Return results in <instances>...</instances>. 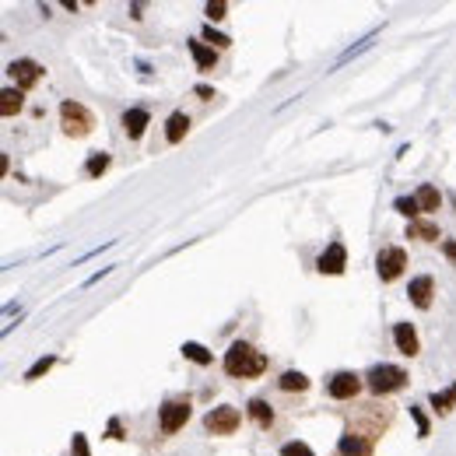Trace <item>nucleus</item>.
<instances>
[{"label":"nucleus","mask_w":456,"mask_h":456,"mask_svg":"<svg viewBox=\"0 0 456 456\" xmlns=\"http://www.w3.org/2000/svg\"><path fill=\"white\" fill-rule=\"evenodd\" d=\"M404 267H407V253L401 249V246H386L379 256H376V274H379V281H396L404 274Z\"/></svg>","instance_id":"nucleus-6"},{"label":"nucleus","mask_w":456,"mask_h":456,"mask_svg":"<svg viewBox=\"0 0 456 456\" xmlns=\"http://www.w3.org/2000/svg\"><path fill=\"white\" fill-rule=\"evenodd\" d=\"M109 439H116V442L123 439V425H120V418H112V421H109Z\"/></svg>","instance_id":"nucleus-33"},{"label":"nucleus","mask_w":456,"mask_h":456,"mask_svg":"<svg viewBox=\"0 0 456 456\" xmlns=\"http://www.w3.org/2000/svg\"><path fill=\"white\" fill-rule=\"evenodd\" d=\"M442 253H446V260L456 267V239H442Z\"/></svg>","instance_id":"nucleus-32"},{"label":"nucleus","mask_w":456,"mask_h":456,"mask_svg":"<svg viewBox=\"0 0 456 456\" xmlns=\"http://www.w3.org/2000/svg\"><path fill=\"white\" fill-rule=\"evenodd\" d=\"M109 151H91L88 155V161H85V176H91V179H98L102 173H105V168H109Z\"/></svg>","instance_id":"nucleus-22"},{"label":"nucleus","mask_w":456,"mask_h":456,"mask_svg":"<svg viewBox=\"0 0 456 456\" xmlns=\"http://www.w3.org/2000/svg\"><path fill=\"white\" fill-rule=\"evenodd\" d=\"M263 369H267V355L256 351L253 344H246V340H236L225 351V372L236 379H256V376H263Z\"/></svg>","instance_id":"nucleus-1"},{"label":"nucleus","mask_w":456,"mask_h":456,"mask_svg":"<svg viewBox=\"0 0 456 456\" xmlns=\"http://www.w3.org/2000/svg\"><path fill=\"white\" fill-rule=\"evenodd\" d=\"M186 421H190V401H168V404L158 411V428H161V435H176Z\"/></svg>","instance_id":"nucleus-5"},{"label":"nucleus","mask_w":456,"mask_h":456,"mask_svg":"<svg viewBox=\"0 0 456 456\" xmlns=\"http://www.w3.org/2000/svg\"><path fill=\"white\" fill-rule=\"evenodd\" d=\"M204 11H207V18H211V21H221V18L228 15V4H221V0H218V4H214V0H211V4H207Z\"/></svg>","instance_id":"nucleus-31"},{"label":"nucleus","mask_w":456,"mask_h":456,"mask_svg":"<svg viewBox=\"0 0 456 456\" xmlns=\"http://www.w3.org/2000/svg\"><path fill=\"white\" fill-rule=\"evenodd\" d=\"M344 267H348V249H344V243H330V246L319 253V260H316V270H319V274H330V277L344 274Z\"/></svg>","instance_id":"nucleus-7"},{"label":"nucleus","mask_w":456,"mask_h":456,"mask_svg":"<svg viewBox=\"0 0 456 456\" xmlns=\"http://www.w3.org/2000/svg\"><path fill=\"white\" fill-rule=\"evenodd\" d=\"M25 98H21V88H4L0 91V116H15V112H21Z\"/></svg>","instance_id":"nucleus-21"},{"label":"nucleus","mask_w":456,"mask_h":456,"mask_svg":"<svg viewBox=\"0 0 456 456\" xmlns=\"http://www.w3.org/2000/svg\"><path fill=\"white\" fill-rule=\"evenodd\" d=\"M249 418H253L260 428H270V425H274V411H270L267 401H260V396H256V401H249Z\"/></svg>","instance_id":"nucleus-23"},{"label":"nucleus","mask_w":456,"mask_h":456,"mask_svg":"<svg viewBox=\"0 0 456 456\" xmlns=\"http://www.w3.org/2000/svg\"><path fill=\"white\" fill-rule=\"evenodd\" d=\"M407 239H421V243H435L439 239V225L435 221H411L407 225Z\"/></svg>","instance_id":"nucleus-19"},{"label":"nucleus","mask_w":456,"mask_h":456,"mask_svg":"<svg viewBox=\"0 0 456 456\" xmlns=\"http://www.w3.org/2000/svg\"><path fill=\"white\" fill-rule=\"evenodd\" d=\"M277 386H281L284 393H302V389H309V376L299 372V369H288V372H281Z\"/></svg>","instance_id":"nucleus-16"},{"label":"nucleus","mask_w":456,"mask_h":456,"mask_svg":"<svg viewBox=\"0 0 456 456\" xmlns=\"http://www.w3.org/2000/svg\"><path fill=\"white\" fill-rule=\"evenodd\" d=\"M393 344H396V351L407 355V358H414V355L421 351V344H418V330H414L411 323H396V326H393Z\"/></svg>","instance_id":"nucleus-10"},{"label":"nucleus","mask_w":456,"mask_h":456,"mask_svg":"<svg viewBox=\"0 0 456 456\" xmlns=\"http://www.w3.org/2000/svg\"><path fill=\"white\" fill-rule=\"evenodd\" d=\"M239 421H243V414L236 407H228V404H221V407H214V411L204 414V428L211 435H236Z\"/></svg>","instance_id":"nucleus-4"},{"label":"nucleus","mask_w":456,"mask_h":456,"mask_svg":"<svg viewBox=\"0 0 456 456\" xmlns=\"http://www.w3.org/2000/svg\"><path fill=\"white\" fill-rule=\"evenodd\" d=\"M358 389H362V376H355V372H337L326 383V393L333 396V401H355Z\"/></svg>","instance_id":"nucleus-8"},{"label":"nucleus","mask_w":456,"mask_h":456,"mask_svg":"<svg viewBox=\"0 0 456 456\" xmlns=\"http://www.w3.org/2000/svg\"><path fill=\"white\" fill-rule=\"evenodd\" d=\"M411 418H414V425H418V439H428V432H432V425H428V414H425L418 404H411Z\"/></svg>","instance_id":"nucleus-28"},{"label":"nucleus","mask_w":456,"mask_h":456,"mask_svg":"<svg viewBox=\"0 0 456 456\" xmlns=\"http://www.w3.org/2000/svg\"><path fill=\"white\" fill-rule=\"evenodd\" d=\"M148 123H151L148 109H127V112H123V134H127L130 141H141Z\"/></svg>","instance_id":"nucleus-13"},{"label":"nucleus","mask_w":456,"mask_h":456,"mask_svg":"<svg viewBox=\"0 0 456 456\" xmlns=\"http://www.w3.org/2000/svg\"><path fill=\"white\" fill-rule=\"evenodd\" d=\"M71 449H74V456H91V453H88V439H85L81 432L71 435Z\"/></svg>","instance_id":"nucleus-30"},{"label":"nucleus","mask_w":456,"mask_h":456,"mask_svg":"<svg viewBox=\"0 0 456 456\" xmlns=\"http://www.w3.org/2000/svg\"><path fill=\"white\" fill-rule=\"evenodd\" d=\"M393 207L401 211L404 218H411V221H418V214H421V207H418V200H414V197H396V200H393Z\"/></svg>","instance_id":"nucleus-26"},{"label":"nucleus","mask_w":456,"mask_h":456,"mask_svg":"<svg viewBox=\"0 0 456 456\" xmlns=\"http://www.w3.org/2000/svg\"><path fill=\"white\" fill-rule=\"evenodd\" d=\"M179 351H183L190 362H197V365H211V362H214V355H211L204 344H197V340H186V344H183Z\"/></svg>","instance_id":"nucleus-24"},{"label":"nucleus","mask_w":456,"mask_h":456,"mask_svg":"<svg viewBox=\"0 0 456 456\" xmlns=\"http://www.w3.org/2000/svg\"><path fill=\"white\" fill-rule=\"evenodd\" d=\"M204 42H211L214 49H225V46H232V39H228V35H221V32H214V25H204Z\"/></svg>","instance_id":"nucleus-27"},{"label":"nucleus","mask_w":456,"mask_h":456,"mask_svg":"<svg viewBox=\"0 0 456 456\" xmlns=\"http://www.w3.org/2000/svg\"><path fill=\"white\" fill-rule=\"evenodd\" d=\"M407 295H411V302H414L418 309H428V306H432V295H435V281H432L428 274L414 277L411 288H407Z\"/></svg>","instance_id":"nucleus-12"},{"label":"nucleus","mask_w":456,"mask_h":456,"mask_svg":"<svg viewBox=\"0 0 456 456\" xmlns=\"http://www.w3.org/2000/svg\"><path fill=\"white\" fill-rule=\"evenodd\" d=\"M60 127H64L67 137H88V134L95 130V116L88 112V105L67 98V102L60 105Z\"/></svg>","instance_id":"nucleus-3"},{"label":"nucleus","mask_w":456,"mask_h":456,"mask_svg":"<svg viewBox=\"0 0 456 456\" xmlns=\"http://www.w3.org/2000/svg\"><path fill=\"white\" fill-rule=\"evenodd\" d=\"M379 32H383V28H372V32H369L365 39H358V42L351 46V49H344V53H340V56H337V64H333V71H340V67H344L348 60H355L358 53H365V49H369V46L376 42V35H379Z\"/></svg>","instance_id":"nucleus-18"},{"label":"nucleus","mask_w":456,"mask_h":456,"mask_svg":"<svg viewBox=\"0 0 456 456\" xmlns=\"http://www.w3.org/2000/svg\"><path fill=\"white\" fill-rule=\"evenodd\" d=\"M365 386L376 393V396H386V393H396L407 386V372L401 365H372L365 372Z\"/></svg>","instance_id":"nucleus-2"},{"label":"nucleus","mask_w":456,"mask_h":456,"mask_svg":"<svg viewBox=\"0 0 456 456\" xmlns=\"http://www.w3.org/2000/svg\"><path fill=\"white\" fill-rule=\"evenodd\" d=\"M193 91H197V95H200V98H204V102H207V98H214V91H211V88H207V85H197V88H193Z\"/></svg>","instance_id":"nucleus-34"},{"label":"nucleus","mask_w":456,"mask_h":456,"mask_svg":"<svg viewBox=\"0 0 456 456\" xmlns=\"http://www.w3.org/2000/svg\"><path fill=\"white\" fill-rule=\"evenodd\" d=\"M428 404H432V411H435V414H449V411L456 407V383H453L449 389H442V393L435 389V393L428 396Z\"/></svg>","instance_id":"nucleus-20"},{"label":"nucleus","mask_w":456,"mask_h":456,"mask_svg":"<svg viewBox=\"0 0 456 456\" xmlns=\"http://www.w3.org/2000/svg\"><path fill=\"white\" fill-rule=\"evenodd\" d=\"M190 53H193V60H197V71H214V64H218V49L214 46H204L200 39H193Z\"/></svg>","instance_id":"nucleus-15"},{"label":"nucleus","mask_w":456,"mask_h":456,"mask_svg":"<svg viewBox=\"0 0 456 456\" xmlns=\"http://www.w3.org/2000/svg\"><path fill=\"white\" fill-rule=\"evenodd\" d=\"M340 453L344 456H369L372 453V439L355 432V428H348L344 435H340Z\"/></svg>","instance_id":"nucleus-11"},{"label":"nucleus","mask_w":456,"mask_h":456,"mask_svg":"<svg viewBox=\"0 0 456 456\" xmlns=\"http://www.w3.org/2000/svg\"><path fill=\"white\" fill-rule=\"evenodd\" d=\"M186 134H190V116H186V112H173V116L165 120V141L168 144H179Z\"/></svg>","instance_id":"nucleus-14"},{"label":"nucleus","mask_w":456,"mask_h":456,"mask_svg":"<svg viewBox=\"0 0 456 456\" xmlns=\"http://www.w3.org/2000/svg\"><path fill=\"white\" fill-rule=\"evenodd\" d=\"M8 74L18 81L21 91H28V88H35V85L42 81V67H39L35 60H11V64H8Z\"/></svg>","instance_id":"nucleus-9"},{"label":"nucleus","mask_w":456,"mask_h":456,"mask_svg":"<svg viewBox=\"0 0 456 456\" xmlns=\"http://www.w3.org/2000/svg\"><path fill=\"white\" fill-rule=\"evenodd\" d=\"M414 200H418L421 214H432V211H439V204H442V193H439V190H435L432 183H425V186H418Z\"/></svg>","instance_id":"nucleus-17"},{"label":"nucleus","mask_w":456,"mask_h":456,"mask_svg":"<svg viewBox=\"0 0 456 456\" xmlns=\"http://www.w3.org/2000/svg\"><path fill=\"white\" fill-rule=\"evenodd\" d=\"M281 456H316L306 442H284L281 446Z\"/></svg>","instance_id":"nucleus-29"},{"label":"nucleus","mask_w":456,"mask_h":456,"mask_svg":"<svg viewBox=\"0 0 456 456\" xmlns=\"http://www.w3.org/2000/svg\"><path fill=\"white\" fill-rule=\"evenodd\" d=\"M53 365H56V355H42V358H39V362H35V365L25 372V383H35V379H42V376L53 369Z\"/></svg>","instance_id":"nucleus-25"}]
</instances>
